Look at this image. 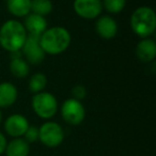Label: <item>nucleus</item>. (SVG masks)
<instances>
[{
    "label": "nucleus",
    "mask_w": 156,
    "mask_h": 156,
    "mask_svg": "<svg viewBox=\"0 0 156 156\" xmlns=\"http://www.w3.org/2000/svg\"><path fill=\"white\" fill-rule=\"evenodd\" d=\"M28 127L29 122L27 118L23 115H18V113L10 115L5 122V130L12 138L23 137Z\"/></svg>",
    "instance_id": "obj_9"
},
{
    "label": "nucleus",
    "mask_w": 156,
    "mask_h": 156,
    "mask_svg": "<svg viewBox=\"0 0 156 156\" xmlns=\"http://www.w3.org/2000/svg\"><path fill=\"white\" fill-rule=\"evenodd\" d=\"M40 44L44 52L48 55H60L69 48L71 44V34L63 27H52L46 29L40 35Z\"/></svg>",
    "instance_id": "obj_2"
},
{
    "label": "nucleus",
    "mask_w": 156,
    "mask_h": 156,
    "mask_svg": "<svg viewBox=\"0 0 156 156\" xmlns=\"http://www.w3.org/2000/svg\"><path fill=\"white\" fill-rule=\"evenodd\" d=\"M32 109L42 119H51L58 111L57 98L49 92L42 91L33 95L31 102Z\"/></svg>",
    "instance_id": "obj_4"
},
{
    "label": "nucleus",
    "mask_w": 156,
    "mask_h": 156,
    "mask_svg": "<svg viewBox=\"0 0 156 156\" xmlns=\"http://www.w3.org/2000/svg\"><path fill=\"white\" fill-rule=\"evenodd\" d=\"M103 8L111 14L120 13L125 8L126 0H103Z\"/></svg>",
    "instance_id": "obj_19"
},
{
    "label": "nucleus",
    "mask_w": 156,
    "mask_h": 156,
    "mask_svg": "<svg viewBox=\"0 0 156 156\" xmlns=\"http://www.w3.org/2000/svg\"><path fill=\"white\" fill-rule=\"evenodd\" d=\"M10 71L16 78H26L30 69L29 64L23 57H13L10 62Z\"/></svg>",
    "instance_id": "obj_16"
},
{
    "label": "nucleus",
    "mask_w": 156,
    "mask_h": 156,
    "mask_svg": "<svg viewBox=\"0 0 156 156\" xmlns=\"http://www.w3.org/2000/svg\"><path fill=\"white\" fill-rule=\"evenodd\" d=\"M23 137H24V139L29 144L35 142V141L39 140V128L37 126L29 125V127L27 128L26 133H25Z\"/></svg>",
    "instance_id": "obj_20"
},
{
    "label": "nucleus",
    "mask_w": 156,
    "mask_h": 156,
    "mask_svg": "<svg viewBox=\"0 0 156 156\" xmlns=\"http://www.w3.org/2000/svg\"><path fill=\"white\" fill-rule=\"evenodd\" d=\"M7 8L15 17H25L31 12V0H7Z\"/></svg>",
    "instance_id": "obj_15"
},
{
    "label": "nucleus",
    "mask_w": 156,
    "mask_h": 156,
    "mask_svg": "<svg viewBox=\"0 0 156 156\" xmlns=\"http://www.w3.org/2000/svg\"><path fill=\"white\" fill-rule=\"evenodd\" d=\"M18 96L16 87L9 81L0 83V108H8L14 105Z\"/></svg>",
    "instance_id": "obj_13"
},
{
    "label": "nucleus",
    "mask_w": 156,
    "mask_h": 156,
    "mask_svg": "<svg viewBox=\"0 0 156 156\" xmlns=\"http://www.w3.org/2000/svg\"><path fill=\"white\" fill-rule=\"evenodd\" d=\"M52 11V2L50 0H31V12L37 15H48Z\"/></svg>",
    "instance_id": "obj_18"
},
{
    "label": "nucleus",
    "mask_w": 156,
    "mask_h": 156,
    "mask_svg": "<svg viewBox=\"0 0 156 156\" xmlns=\"http://www.w3.org/2000/svg\"><path fill=\"white\" fill-rule=\"evenodd\" d=\"M2 122V112H1V110H0V123Z\"/></svg>",
    "instance_id": "obj_23"
},
{
    "label": "nucleus",
    "mask_w": 156,
    "mask_h": 156,
    "mask_svg": "<svg viewBox=\"0 0 156 156\" xmlns=\"http://www.w3.org/2000/svg\"><path fill=\"white\" fill-rule=\"evenodd\" d=\"M95 29L98 34L105 40H110L117 35L118 24L110 15L98 16L95 24Z\"/></svg>",
    "instance_id": "obj_10"
},
{
    "label": "nucleus",
    "mask_w": 156,
    "mask_h": 156,
    "mask_svg": "<svg viewBox=\"0 0 156 156\" xmlns=\"http://www.w3.org/2000/svg\"><path fill=\"white\" fill-rule=\"evenodd\" d=\"M24 27L27 32H29L28 34H34L40 37L47 29V20L44 16L30 13L27 15Z\"/></svg>",
    "instance_id": "obj_12"
},
{
    "label": "nucleus",
    "mask_w": 156,
    "mask_h": 156,
    "mask_svg": "<svg viewBox=\"0 0 156 156\" xmlns=\"http://www.w3.org/2000/svg\"><path fill=\"white\" fill-rule=\"evenodd\" d=\"M39 140L45 147L54 149L64 140V132L62 126L57 122L47 121L39 127Z\"/></svg>",
    "instance_id": "obj_5"
},
{
    "label": "nucleus",
    "mask_w": 156,
    "mask_h": 156,
    "mask_svg": "<svg viewBox=\"0 0 156 156\" xmlns=\"http://www.w3.org/2000/svg\"><path fill=\"white\" fill-rule=\"evenodd\" d=\"M136 56L140 61L149 63L154 61L156 57V44L150 37L142 39L136 46Z\"/></svg>",
    "instance_id": "obj_11"
},
{
    "label": "nucleus",
    "mask_w": 156,
    "mask_h": 156,
    "mask_svg": "<svg viewBox=\"0 0 156 156\" xmlns=\"http://www.w3.org/2000/svg\"><path fill=\"white\" fill-rule=\"evenodd\" d=\"M130 27L133 31L142 39L152 35L156 29V15L154 10L149 7L136 9L130 17Z\"/></svg>",
    "instance_id": "obj_3"
},
{
    "label": "nucleus",
    "mask_w": 156,
    "mask_h": 156,
    "mask_svg": "<svg viewBox=\"0 0 156 156\" xmlns=\"http://www.w3.org/2000/svg\"><path fill=\"white\" fill-rule=\"evenodd\" d=\"M74 10L83 20H94L102 14V0H74Z\"/></svg>",
    "instance_id": "obj_8"
},
{
    "label": "nucleus",
    "mask_w": 156,
    "mask_h": 156,
    "mask_svg": "<svg viewBox=\"0 0 156 156\" xmlns=\"http://www.w3.org/2000/svg\"><path fill=\"white\" fill-rule=\"evenodd\" d=\"M27 37L24 25L16 20H7L0 28V45L10 52L22 50Z\"/></svg>",
    "instance_id": "obj_1"
},
{
    "label": "nucleus",
    "mask_w": 156,
    "mask_h": 156,
    "mask_svg": "<svg viewBox=\"0 0 156 156\" xmlns=\"http://www.w3.org/2000/svg\"><path fill=\"white\" fill-rule=\"evenodd\" d=\"M72 95H73L72 98H74V100L81 101L87 95V90H86V88L83 85H76L72 89Z\"/></svg>",
    "instance_id": "obj_21"
},
{
    "label": "nucleus",
    "mask_w": 156,
    "mask_h": 156,
    "mask_svg": "<svg viewBox=\"0 0 156 156\" xmlns=\"http://www.w3.org/2000/svg\"><path fill=\"white\" fill-rule=\"evenodd\" d=\"M22 54L25 60L31 64H39L45 58V52L40 44V37L34 34H28L22 48Z\"/></svg>",
    "instance_id": "obj_7"
},
{
    "label": "nucleus",
    "mask_w": 156,
    "mask_h": 156,
    "mask_svg": "<svg viewBox=\"0 0 156 156\" xmlns=\"http://www.w3.org/2000/svg\"><path fill=\"white\" fill-rule=\"evenodd\" d=\"M5 153L7 156H28L30 153V144L23 137L13 138L7 143Z\"/></svg>",
    "instance_id": "obj_14"
},
{
    "label": "nucleus",
    "mask_w": 156,
    "mask_h": 156,
    "mask_svg": "<svg viewBox=\"0 0 156 156\" xmlns=\"http://www.w3.org/2000/svg\"><path fill=\"white\" fill-rule=\"evenodd\" d=\"M7 143H8V141H7L5 136L0 132V155L5 153V147H7Z\"/></svg>",
    "instance_id": "obj_22"
},
{
    "label": "nucleus",
    "mask_w": 156,
    "mask_h": 156,
    "mask_svg": "<svg viewBox=\"0 0 156 156\" xmlns=\"http://www.w3.org/2000/svg\"><path fill=\"white\" fill-rule=\"evenodd\" d=\"M47 86V78L46 75L43 73H35L29 79L28 87L32 93L37 94L40 92L44 91V89Z\"/></svg>",
    "instance_id": "obj_17"
},
{
    "label": "nucleus",
    "mask_w": 156,
    "mask_h": 156,
    "mask_svg": "<svg viewBox=\"0 0 156 156\" xmlns=\"http://www.w3.org/2000/svg\"><path fill=\"white\" fill-rule=\"evenodd\" d=\"M62 119L69 125H79L86 118V109L80 101L67 98L61 107Z\"/></svg>",
    "instance_id": "obj_6"
}]
</instances>
